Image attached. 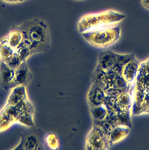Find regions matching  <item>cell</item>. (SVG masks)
Wrapping results in <instances>:
<instances>
[{"mask_svg": "<svg viewBox=\"0 0 149 150\" xmlns=\"http://www.w3.org/2000/svg\"><path fill=\"white\" fill-rule=\"evenodd\" d=\"M14 27L22 33L21 44L30 50L31 56L49 50L51 46V33L49 25L44 20L35 18Z\"/></svg>", "mask_w": 149, "mask_h": 150, "instance_id": "obj_1", "label": "cell"}, {"mask_svg": "<svg viewBox=\"0 0 149 150\" xmlns=\"http://www.w3.org/2000/svg\"><path fill=\"white\" fill-rule=\"evenodd\" d=\"M131 88L132 115L149 114V58L140 62Z\"/></svg>", "mask_w": 149, "mask_h": 150, "instance_id": "obj_2", "label": "cell"}, {"mask_svg": "<svg viewBox=\"0 0 149 150\" xmlns=\"http://www.w3.org/2000/svg\"><path fill=\"white\" fill-rule=\"evenodd\" d=\"M33 114V106L28 98L17 104L6 102L0 110V132L8 129L16 123L30 126Z\"/></svg>", "mask_w": 149, "mask_h": 150, "instance_id": "obj_3", "label": "cell"}, {"mask_svg": "<svg viewBox=\"0 0 149 150\" xmlns=\"http://www.w3.org/2000/svg\"><path fill=\"white\" fill-rule=\"evenodd\" d=\"M125 16L112 9L89 13L82 16L77 23L79 33L115 26L125 19Z\"/></svg>", "mask_w": 149, "mask_h": 150, "instance_id": "obj_4", "label": "cell"}, {"mask_svg": "<svg viewBox=\"0 0 149 150\" xmlns=\"http://www.w3.org/2000/svg\"><path fill=\"white\" fill-rule=\"evenodd\" d=\"M81 34L85 41L92 46L107 48L119 41L121 29L119 26H113L86 31Z\"/></svg>", "mask_w": 149, "mask_h": 150, "instance_id": "obj_5", "label": "cell"}, {"mask_svg": "<svg viewBox=\"0 0 149 150\" xmlns=\"http://www.w3.org/2000/svg\"><path fill=\"white\" fill-rule=\"evenodd\" d=\"M23 131L19 143L11 150H31L41 149V135L39 130L32 127Z\"/></svg>", "mask_w": 149, "mask_h": 150, "instance_id": "obj_6", "label": "cell"}, {"mask_svg": "<svg viewBox=\"0 0 149 150\" xmlns=\"http://www.w3.org/2000/svg\"><path fill=\"white\" fill-rule=\"evenodd\" d=\"M15 71V76L11 83V90L14 88L20 86H23L26 87L30 84L32 78V74L28 68L26 61L22 62Z\"/></svg>", "mask_w": 149, "mask_h": 150, "instance_id": "obj_7", "label": "cell"}, {"mask_svg": "<svg viewBox=\"0 0 149 150\" xmlns=\"http://www.w3.org/2000/svg\"><path fill=\"white\" fill-rule=\"evenodd\" d=\"M15 69L10 67L3 61L0 62V86L8 91L11 90V83L15 76Z\"/></svg>", "mask_w": 149, "mask_h": 150, "instance_id": "obj_8", "label": "cell"}, {"mask_svg": "<svg viewBox=\"0 0 149 150\" xmlns=\"http://www.w3.org/2000/svg\"><path fill=\"white\" fill-rule=\"evenodd\" d=\"M140 62L135 57L127 63L123 68L122 76L129 84H131L135 80Z\"/></svg>", "mask_w": 149, "mask_h": 150, "instance_id": "obj_9", "label": "cell"}, {"mask_svg": "<svg viewBox=\"0 0 149 150\" xmlns=\"http://www.w3.org/2000/svg\"><path fill=\"white\" fill-rule=\"evenodd\" d=\"M22 39L21 31L14 27L6 36L0 40V44H6L16 50L21 43Z\"/></svg>", "mask_w": 149, "mask_h": 150, "instance_id": "obj_10", "label": "cell"}, {"mask_svg": "<svg viewBox=\"0 0 149 150\" xmlns=\"http://www.w3.org/2000/svg\"><path fill=\"white\" fill-rule=\"evenodd\" d=\"M15 50L6 44H0V60L7 62L12 57Z\"/></svg>", "mask_w": 149, "mask_h": 150, "instance_id": "obj_11", "label": "cell"}, {"mask_svg": "<svg viewBox=\"0 0 149 150\" xmlns=\"http://www.w3.org/2000/svg\"><path fill=\"white\" fill-rule=\"evenodd\" d=\"M129 132V128L125 127H117L112 132V141L116 142L122 140L128 136Z\"/></svg>", "mask_w": 149, "mask_h": 150, "instance_id": "obj_12", "label": "cell"}, {"mask_svg": "<svg viewBox=\"0 0 149 150\" xmlns=\"http://www.w3.org/2000/svg\"><path fill=\"white\" fill-rule=\"evenodd\" d=\"M118 102L124 107L129 108L132 105L131 95L127 92L121 93L118 98Z\"/></svg>", "mask_w": 149, "mask_h": 150, "instance_id": "obj_13", "label": "cell"}, {"mask_svg": "<svg viewBox=\"0 0 149 150\" xmlns=\"http://www.w3.org/2000/svg\"><path fill=\"white\" fill-rule=\"evenodd\" d=\"M15 51L22 62L26 61V59L31 56L30 50L24 46L18 47Z\"/></svg>", "mask_w": 149, "mask_h": 150, "instance_id": "obj_14", "label": "cell"}, {"mask_svg": "<svg viewBox=\"0 0 149 150\" xmlns=\"http://www.w3.org/2000/svg\"><path fill=\"white\" fill-rule=\"evenodd\" d=\"M22 62L21 61V59L15 51L12 57L9 60H8L5 63L8 64L10 67L15 70L16 68H17L20 66Z\"/></svg>", "mask_w": 149, "mask_h": 150, "instance_id": "obj_15", "label": "cell"}, {"mask_svg": "<svg viewBox=\"0 0 149 150\" xmlns=\"http://www.w3.org/2000/svg\"><path fill=\"white\" fill-rule=\"evenodd\" d=\"M3 2L9 4H16V3H21L26 0H1Z\"/></svg>", "mask_w": 149, "mask_h": 150, "instance_id": "obj_16", "label": "cell"}, {"mask_svg": "<svg viewBox=\"0 0 149 150\" xmlns=\"http://www.w3.org/2000/svg\"><path fill=\"white\" fill-rule=\"evenodd\" d=\"M142 5L145 8L149 10V0H142Z\"/></svg>", "mask_w": 149, "mask_h": 150, "instance_id": "obj_17", "label": "cell"}, {"mask_svg": "<svg viewBox=\"0 0 149 150\" xmlns=\"http://www.w3.org/2000/svg\"><path fill=\"white\" fill-rule=\"evenodd\" d=\"M74 1H82L84 0H74Z\"/></svg>", "mask_w": 149, "mask_h": 150, "instance_id": "obj_18", "label": "cell"}]
</instances>
